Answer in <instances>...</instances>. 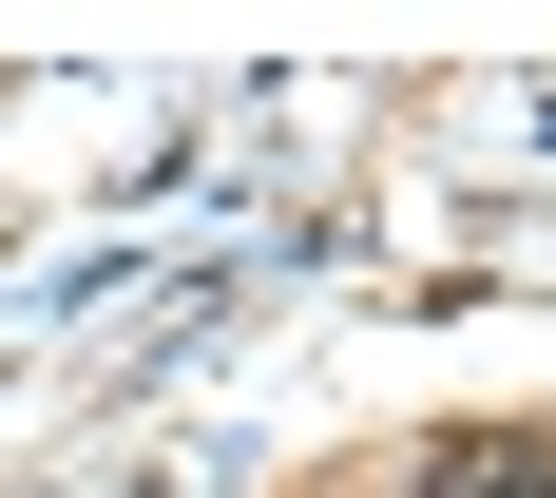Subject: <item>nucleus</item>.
<instances>
[{
	"label": "nucleus",
	"instance_id": "1",
	"mask_svg": "<svg viewBox=\"0 0 556 498\" xmlns=\"http://www.w3.org/2000/svg\"><path fill=\"white\" fill-rule=\"evenodd\" d=\"M403 498H556V442H538V422H442Z\"/></svg>",
	"mask_w": 556,
	"mask_h": 498
}]
</instances>
